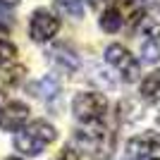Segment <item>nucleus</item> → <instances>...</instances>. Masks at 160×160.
Masks as SVG:
<instances>
[{
	"instance_id": "1",
	"label": "nucleus",
	"mask_w": 160,
	"mask_h": 160,
	"mask_svg": "<svg viewBox=\"0 0 160 160\" xmlns=\"http://www.w3.org/2000/svg\"><path fill=\"white\" fill-rule=\"evenodd\" d=\"M74 141L91 160H110L115 153L117 134L105 122H93V124H81L74 132Z\"/></svg>"
},
{
	"instance_id": "2",
	"label": "nucleus",
	"mask_w": 160,
	"mask_h": 160,
	"mask_svg": "<svg viewBox=\"0 0 160 160\" xmlns=\"http://www.w3.org/2000/svg\"><path fill=\"white\" fill-rule=\"evenodd\" d=\"M146 5L148 0H112L100 14V29L115 33L124 24H136L146 14Z\"/></svg>"
},
{
	"instance_id": "3",
	"label": "nucleus",
	"mask_w": 160,
	"mask_h": 160,
	"mask_svg": "<svg viewBox=\"0 0 160 160\" xmlns=\"http://www.w3.org/2000/svg\"><path fill=\"white\" fill-rule=\"evenodd\" d=\"M55 136H58V132L50 122L36 120L24 129H19V134L14 136V148L24 155H38L46 151V146H50L55 141Z\"/></svg>"
},
{
	"instance_id": "4",
	"label": "nucleus",
	"mask_w": 160,
	"mask_h": 160,
	"mask_svg": "<svg viewBox=\"0 0 160 160\" xmlns=\"http://www.w3.org/2000/svg\"><path fill=\"white\" fill-rule=\"evenodd\" d=\"M72 110L79 124H93V122H103L108 112V98L98 91H84L77 93L72 100Z\"/></svg>"
},
{
	"instance_id": "5",
	"label": "nucleus",
	"mask_w": 160,
	"mask_h": 160,
	"mask_svg": "<svg viewBox=\"0 0 160 160\" xmlns=\"http://www.w3.org/2000/svg\"><path fill=\"white\" fill-rule=\"evenodd\" d=\"M105 62L112 67L115 72L122 77V81H127V84L136 81L139 74H141L139 60H136L124 46H120V43H112V46L105 48Z\"/></svg>"
},
{
	"instance_id": "6",
	"label": "nucleus",
	"mask_w": 160,
	"mask_h": 160,
	"mask_svg": "<svg viewBox=\"0 0 160 160\" xmlns=\"http://www.w3.org/2000/svg\"><path fill=\"white\" fill-rule=\"evenodd\" d=\"M129 160H160V136L153 132L139 134L127 143Z\"/></svg>"
},
{
	"instance_id": "7",
	"label": "nucleus",
	"mask_w": 160,
	"mask_h": 160,
	"mask_svg": "<svg viewBox=\"0 0 160 160\" xmlns=\"http://www.w3.org/2000/svg\"><path fill=\"white\" fill-rule=\"evenodd\" d=\"M58 29H60V19H58L55 14H50L48 10H36V12L31 14L29 36H31L33 41L46 43V41H50L55 33H58Z\"/></svg>"
},
{
	"instance_id": "8",
	"label": "nucleus",
	"mask_w": 160,
	"mask_h": 160,
	"mask_svg": "<svg viewBox=\"0 0 160 160\" xmlns=\"http://www.w3.org/2000/svg\"><path fill=\"white\" fill-rule=\"evenodd\" d=\"M29 120V105L22 100H7L0 110V129L5 132H19Z\"/></svg>"
},
{
	"instance_id": "9",
	"label": "nucleus",
	"mask_w": 160,
	"mask_h": 160,
	"mask_svg": "<svg viewBox=\"0 0 160 160\" xmlns=\"http://www.w3.org/2000/svg\"><path fill=\"white\" fill-rule=\"evenodd\" d=\"M29 91H31V96H36V98L50 103L53 98H58V96H60V81H58V77L48 74V77H43L41 81L31 84V86H29Z\"/></svg>"
},
{
	"instance_id": "10",
	"label": "nucleus",
	"mask_w": 160,
	"mask_h": 160,
	"mask_svg": "<svg viewBox=\"0 0 160 160\" xmlns=\"http://www.w3.org/2000/svg\"><path fill=\"white\" fill-rule=\"evenodd\" d=\"M50 55H53V60L58 62V67L65 69V72H74V69L79 67V58H77V53H74L67 43H60L58 48H53Z\"/></svg>"
},
{
	"instance_id": "11",
	"label": "nucleus",
	"mask_w": 160,
	"mask_h": 160,
	"mask_svg": "<svg viewBox=\"0 0 160 160\" xmlns=\"http://www.w3.org/2000/svg\"><path fill=\"white\" fill-rule=\"evenodd\" d=\"M141 98L148 100V103H158L160 100V69L151 72L146 79L141 81Z\"/></svg>"
},
{
	"instance_id": "12",
	"label": "nucleus",
	"mask_w": 160,
	"mask_h": 160,
	"mask_svg": "<svg viewBox=\"0 0 160 160\" xmlns=\"http://www.w3.org/2000/svg\"><path fill=\"white\" fill-rule=\"evenodd\" d=\"M141 60L158 62L160 60V41H143L141 43Z\"/></svg>"
},
{
	"instance_id": "13",
	"label": "nucleus",
	"mask_w": 160,
	"mask_h": 160,
	"mask_svg": "<svg viewBox=\"0 0 160 160\" xmlns=\"http://www.w3.org/2000/svg\"><path fill=\"white\" fill-rule=\"evenodd\" d=\"M14 55H17V48H14L10 41L0 38V67L10 65V62L14 60Z\"/></svg>"
},
{
	"instance_id": "14",
	"label": "nucleus",
	"mask_w": 160,
	"mask_h": 160,
	"mask_svg": "<svg viewBox=\"0 0 160 160\" xmlns=\"http://www.w3.org/2000/svg\"><path fill=\"white\" fill-rule=\"evenodd\" d=\"M65 12H69L72 17H81L84 14V0H58Z\"/></svg>"
},
{
	"instance_id": "15",
	"label": "nucleus",
	"mask_w": 160,
	"mask_h": 160,
	"mask_svg": "<svg viewBox=\"0 0 160 160\" xmlns=\"http://www.w3.org/2000/svg\"><path fill=\"white\" fill-rule=\"evenodd\" d=\"M58 160H79V153H77V151H72V148H65Z\"/></svg>"
},
{
	"instance_id": "16",
	"label": "nucleus",
	"mask_w": 160,
	"mask_h": 160,
	"mask_svg": "<svg viewBox=\"0 0 160 160\" xmlns=\"http://www.w3.org/2000/svg\"><path fill=\"white\" fill-rule=\"evenodd\" d=\"M0 5L2 7H14V5H19V0H0Z\"/></svg>"
},
{
	"instance_id": "17",
	"label": "nucleus",
	"mask_w": 160,
	"mask_h": 160,
	"mask_svg": "<svg viewBox=\"0 0 160 160\" xmlns=\"http://www.w3.org/2000/svg\"><path fill=\"white\" fill-rule=\"evenodd\" d=\"M5 103H7V93L0 88V110H2V105H5Z\"/></svg>"
},
{
	"instance_id": "18",
	"label": "nucleus",
	"mask_w": 160,
	"mask_h": 160,
	"mask_svg": "<svg viewBox=\"0 0 160 160\" xmlns=\"http://www.w3.org/2000/svg\"><path fill=\"white\" fill-rule=\"evenodd\" d=\"M7 160H19V158H7Z\"/></svg>"
},
{
	"instance_id": "19",
	"label": "nucleus",
	"mask_w": 160,
	"mask_h": 160,
	"mask_svg": "<svg viewBox=\"0 0 160 160\" xmlns=\"http://www.w3.org/2000/svg\"><path fill=\"white\" fill-rule=\"evenodd\" d=\"M158 122H160V115H158Z\"/></svg>"
}]
</instances>
